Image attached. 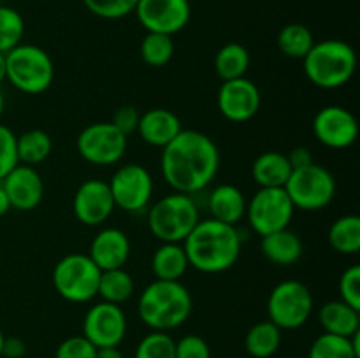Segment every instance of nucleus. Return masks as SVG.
Here are the masks:
<instances>
[{
	"label": "nucleus",
	"mask_w": 360,
	"mask_h": 358,
	"mask_svg": "<svg viewBox=\"0 0 360 358\" xmlns=\"http://www.w3.org/2000/svg\"><path fill=\"white\" fill-rule=\"evenodd\" d=\"M4 339H6V336H4V332L0 330V357H2V346H4Z\"/></svg>",
	"instance_id": "nucleus-48"
},
{
	"label": "nucleus",
	"mask_w": 360,
	"mask_h": 358,
	"mask_svg": "<svg viewBox=\"0 0 360 358\" xmlns=\"http://www.w3.org/2000/svg\"><path fill=\"white\" fill-rule=\"evenodd\" d=\"M250 69V51L243 44L229 42L214 55V72L221 81L245 77Z\"/></svg>",
	"instance_id": "nucleus-28"
},
{
	"label": "nucleus",
	"mask_w": 360,
	"mask_h": 358,
	"mask_svg": "<svg viewBox=\"0 0 360 358\" xmlns=\"http://www.w3.org/2000/svg\"><path fill=\"white\" fill-rule=\"evenodd\" d=\"M134 358H176V340L169 332H153L139 340Z\"/></svg>",
	"instance_id": "nucleus-35"
},
{
	"label": "nucleus",
	"mask_w": 360,
	"mask_h": 358,
	"mask_svg": "<svg viewBox=\"0 0 360 358\" xmlns=\"http://www.w3.org/2000/svg\"><path fill=\"white\" fill-rule=\"evenodd\" d=\"M88 256L101 270L123 269L130 258V239L116 227H105L94 235Z\"/></svg>",
	"instance_id": "nucleus-19"
},
{
	"label": "nucleus",
	"mask_w": 360,
	"mask_h": 358,
	"mask_svg": "<svg viewBox=\"0 0 360 358\" xmlns=\"http://www.w3.org/2000/svg\"><path fill=\"white\" fill-rule=\"evenodd\" d=\"M174 39L171 35L146 32L141 41V58L150 67H164L174 56Z\"/></svg>",
	"instance_id": "nucleus-33"
},
{
	"label": "nucleus",
	"mask_w": 360,
	"mask_h": 358,
	"mask_svg": "<svg viewBox=\"0 0 360 358\" xmlns=\"http://www.w3.org/2000/svg\"><path fill=\"white\" fill-rule=\"evenodd\" d=\"M139 0H83L84 7L102 20H122L136 11Z\"/></svg>",
	"instance_id": "nucleus-36"
},
{
	"label": "nucleus",
	"mask_w": 360,
	"mask_h": 358,
	"mask_svg": "<svg viewBox=\"0 0 360 358\" xmlns=\"http://www.w3.org/2000/svg\"><path fill=\"white\" fill-rule=\"evenodd\" d=\"M181 244L190 267L202 274H221L238 263L243 237L234 225L207 218L199 220Z\"/></svg>",
	"instance_id": "nucleus-2"
},
{
	"label": "nucleus",
	"mask_w": 360,
	"mask_h": 358,
	"mask_svg": "<svg viewBox=\"0 0 360 358\" xmlns=\"http://www.w3.org/2000/svg\"><path fill=\"white\" fill-rule=\"evenodd\" d=\"M0 185L6 190L11 209L28 213L41 206L42 197H44V181L35 167L18 164L0 181Z\"/></svg>",
	"instance_id": "nucleus-18"
},
{
	"label": "nucleus",
	"mask_w": 360,
	"mask_h": 358,
	"mask_svg": "<svg viewBox=\"0 0 360 358\" xmlns=\"http://www.w3.org/2000/svg\"><path fill=\"white\" fill-rule=\"evenodd\" d=\"M181 130V119L178 118V114L172 112L171 109L164 107L148 109L146 112L141 114L139 126H137V133L143 142L153 147H160V150H164L171 140H174Z\"/></svg>",
	"instance_id": "nucleus-20"
},
{
	"label": "nucleus",
	"mask_w": 360,
	"mask_h": 358,
	"mask_svg": "<svg viewBox=\"0 0 360 358\" xmlns=\"http://www.w3.org/2000/svg\"><path fill=\"white\" fill-rule=\"evenodd\" d=\"M160 171L174 192L193 195L206 190L220 171V150L207 133L181 130L162 150Z\"/></svg>",
	"instance_id": "nucleus-1"
},
{
	"label": "nucleus",
	"mask_w": 360,
	"mask_h": 358,
	"mask_svg": "<svg viewBox=\"0 0 360 358\" xmlns=\"http://www.w3.org/2000/svg\"><path fill=\"white\" fill-rule=\"evenodd\" d=\"M9 211H11V202H9V199H7L6 190H4L2 185H0V216L7 214Z\"/></svg>",
	"instance_id": "nucleus-45"
},
{
	"label": "nucleus",
	"mask_w": 360,
	"mask_h": 358,
	"mask_svg": "<svg viewBox=\"0 0 360 358\" xmlns=\"http://www.w3.org/2000/svg\"><path fill=\"white\" fill-rule=\"evenodd\" d=\"M0 6H2V0H0Z\"/></svg>",
	"instance_id": "nucleus-49"
},
{
	"label": "nucleus",
	"mask_w": 360,
	"mask_h": 358,
	"mask_svg": "<svg viewBox=\"0 0 360 358\" xmlns=\"http://www.w3.org/2000/svg\"><path fill=\"white\" fill-rule=\"evenodd\" d=\"M127 314L122 305L97 302L86 311L83 319V336L95 347H116L127 336Z\"/></svg>",
	"instance_id": "nucleus-14"
},
{
	"label": "nucleus",
	"mask_w": 360,
	"mask_h": 358,
	"mask_svg": "<svg viewBox=\"0 0 360 358\" xmlns=\"http://www.w3.org/2000/svg\"><path fill=\"white\" fill-rule=\"evenodd\" d=\"M287 157H288V161H290L292 168H301V167H306V165L313 164L311 151L304 146L294 147Z\"/></svg>",
	"instance_id": "nucleus-43"
},
{
	"label": "nucleus",
	"mask_w": 360,
	"mask_h": 358,
	"mask_svg": "<svg viewBox=\"0 0 360 358\" xmlns=\"http://www.w3.org/2000/svg\"><path fill=\"white\" fill-rule=\"evenodd\" d=\"M283 188L295 209L315 213L333 202L338 186L333 172L313 161L306 167L294 168Z\"/></svg>",
	"instance_id": "nucleus-8"
},
{
	"label": "nucleus",
	"mask_w": 360,
	"mask_h": 358,
	"mask_svg": "<svg viewBox=\"0 0 360 358\" xmlns=\"http://www.w3.org/2000/svg\"><path fill=\"white\" fill-rule=\"evenodd\" d=\"M260 251L267 262L280 267H290L301 260L304 244L299 234L290 228H283L260 237Z\"/></svg>",
	"instance_id": "nucleus-22"
},
{
	"label": "nucleus",
	"mask_w": 360,
	"mask_h": 358,
	"mask_svg": "<svg viewBox=\"0 0 360 358\" xmlns=\"http://www.w3.org/2000/svg\"><path fill=\"white\" fill-rule=\"evenodd\" d=\"M97 347L90 343L84 336L67 337L65 340L56 347L55 358H95Z\"/></svg>",
	"instance_id": "nucleus-39"
},
{
	"label": "nucleus",
	"mask_w": 360,
	"mask_h": 358,
	"mask_svg": "<svg viewBox=\"0 0 360 358\" xmlns=\"http://www.w3.org/2000/svg\"><path fill=\"white\" fill-rule=\"evenodd\" d=\"M27 353V344L20 337H6L2 346V357L6 358H23Z\"/></svg>",
	"instance_id": "nucleus-42"
},
{
	"label": "nucleus",
	"mask_w": 360,
	"mask_h": 358,
	"mask_svg": "<svg viewBox=\"0 0 360 358\" xmlns=\"http://www.w3.org/2000/svg\"><path fill=\"white\" fill-rule=\"evenodd\" d=\"M102 270L84 253H70L55 263L51 283L56 293L72 304H86L98 293Z\"/></svg>",
	"instance_id": "nucleus-7"
},
{
	"label": "nucleus",
	"mask_w": 360,
	"mask_h": 358,
	"mask_svg": "<svg viewBox=\"0 0 360 358\" xmlns=\"http://www.w3.org/2000/svg\"><path fill=\"white\" fill-rule=\"evenodd\" d=\"M308 358H360V332L352 337L323 332L313 340Z\"/></svg>",
	"instance_id": "nucleus-29"
},
{
	"label": "nucleus",
	"mask_w": 360,
	"mask_h": 358,
	"mask_svg": "<svg viewBox=\"0 0 360 358\" xmlns=\"http://www.w3.org/2000/svg\"><path fill=\"white\" fill-rule=\"evenodd\" d=\"M288 157L281 151H264L252 165V178L259 188H283L292 174Z\"/></svg>",
	"instance_id": "nucleus-23"
},
{
	"label": "nucleus",
	"mask_w": 360,
	"mask_h": 358,
	"mask_svg": "<svg viewBox=\"0 0 360 358\" xmlns=\"http://www.w3.org/2000/svg\"><path fill=\"white\" fill-rule=\"evenodd\" d=\"M308 81L322 90H338L352 81L357 70V53L341 39H323L302 58Z\"/></svg>",
	"instance_id": "nucleus-4"
},
{
	"label": "nucleus",
	"mask_w": 360,
	"mask_h": 358,
	"mask_svg": "<svg viewBox=\"0 0 360 358\" xmlns=\"http://www.w3.org/2000/svg\"><path fill=\"white\" fill-rule=\"evenodd\" d=\"M199 220V207L186 193H169L148 209V228L160 242H183Z\"/></svg>",
	"instance_id": "nucleus-5"
},
{
	"label": "nucleus",
	"mask_w": 360,
	"mask_h": 358,
	"mask_svg": "<svg viewBox=\"0 0 360 358\" xmlns=\"http://www.w3.org/2000/svg\"><path fill=\"white\" fill-rule=\"evenodd\" d=\"M338 290H340V300L360 311V265L355 263L343 270Z\"/></svg>",
	"instance_id": "nucleus-37"
},
{
	"label": "nucleus",
	"mask_w": 360,
	"mask_h": 358,
	"mask_svg": "<svg viewBox=\"0 0 360 358\" xmlns=\"http://www.w3.org/2000/svg\"><path fill=\"white\" fill-rule=\"evenodd\" d=\"M281 346V330L269 319L255 323L245 337V350L253 358H271Z\"/></svg>",
	"instance_id": "nucleus-30"
},
{
	"label": "nucleus",
	"mask_w": 360,
	"mask_h": 358,
	"mask_svg": "<svg viewBox=\"0 0 360 358\" xmlns=\"http://www.w3.org/2000/svg\"><path fill=\"white\" fill-rule=\"evenodd\" d=\"M108 185L115 206L130 214L148 209L155 190L150 171L139 164H125L118 167Z\"/></svg>",
	"instance_id": "nucleus-12"
},
{
	"label": "nucleus",
	"mask_w": 360,
	"mask_h": 358,
	"mask_svg": "<svg viewBox=\"0 0 360 358\" xmlns=\"http://www.w3.org/2000/svg\"><path fill=\"white\" fill-rule=\"evenodd\" d=\"M319 321L323 332L352 337L360 332V311L343 300H329L320 307Z\"/></svg>",
	"instance_id": "nucleus-24"
},
{
	"label": "nucleus",
	"mask_w": 360,
	"mask_h": 358,
	"mask_svg": "<svg viewBox=\"0 0 360 358\" xmlns=\"http://www.w3.org/2000/svg\"><path fill=\"white\" fill-rule=\"evenodd\" d=\"M20 164L16 151V133L0 123V181Z\"/></svg>",
	"instance_id": "nucleus-38"
},
{
	"label": "nucleus",
	"mask_w": 360,
	"mask_h": 358,
	"mask_svg": "<svg viewBox=\"0 0 360 358\" xmlns=\"http://www.w3.org/2000/svg\"><path fill=\"white\" fill-rule=\"evenodd\" d=\"M4 109H6V98H4V93L0 91V118L4 114Z\"/></svg>",
	"instance_id": "nucleus-47"
},
{
	"label": "nucleus",
	"mask_w": 360,
	"mask_h": 358,
	"mask_svg": "<svg viewBox=\"0 0 360 358\" xmlns=\"http://www.w3.org/2000/svg\"><path fill=\"white\" fill-rule=\"evenodd\" d=\"M295 207L285 188H259L246 204V214L252 230L264 237L290 227Z\"/></svg>",
	"instance_id": "nucleus-10"
},
{
	"label": "nucleus",
	"mask_w": 360,
	"mask_h": 358,
	"mask_svg": "<svg viewBox=\"0 0 360 358\" xmlns=\"http://www.w3.org/2000/svg\"><path fill=\"white\" fill-rule=\"evenodd\" d=\"M218 111L232 123H246L259 112L262 95L259 86L248 77L224 81L217 95Z\"/></svg>",
	"instance_id": "nucleus-16"
},
{
	"label": "nucleus",
	"mask_w": 360,
	"mask_h": 358,
	"mask_svg": "<svg viewBox=\"0 0 360 358\" xmlns=\"http://www.w3.org/2000/svg\"><path fill=\"white\" fill-rule=\"evenodd\" d=\"M313 307L311 290L302 281H281L267 297V319L280 330H297L311 318Z\"/></svg>",
	"instance_id": "nucleus-9"
},
{
	"label": "nucleus",
	"mask_w": 360,
	"mask_h": 358,
	"mask_svg": "<svg viewBox=\"0 0 360 358\" xmlns=\"http://www.w3.org/2000/svg\"><path fill=\"white\" fill-rule=\"evenodd\" d=\"M134 13L146 32L174 37L190 23L192 6L190 0H139Z\"/></svg>",
	"instance_id": "nucleus-13"
},
{
	"label": "nucleus",
	"mask_w": 360,
	"mask_h": 358,
	"mask_svg": "<svg viewBox=\"0 0 360 358\" xmlns=\"http://www.w3.org/2000/svg\"><path fill=\"white\" fill-rule=\"evenodd\" d=\"M6 79V55L0 53V83Z\"/></svg>",
	"instance_id": "nucleus-46"
},
{
	"label": "nucleus",
	"mask_w": 360,
	"mask_h": 358,
	"mask_svg": "<svg viewBox=\"0 0 360 358\" xmlns=\"http://www.w3.org/2000/svg\"><path fill=\"white\" fill-rule=\"evenodd\" d=\"M193 298L181 281L153 279L137 298V314L153 332H171L190 318Z\"/></svg>",
	"instance_id": "nucleus-3"
},
{
	"label": "nucleus",
	"mask_w": 360,
	"mask_h": 358,
	"mask_svg": "<svg viewBox=\"0 0 360 358\" xmlns=\"http://www.w3.org/2000/svg\"><path fill=\"white\" fill-rule=\"evenodd\" d=\"M176 358H211L210 344L195 333L176 340Z\"/></svg>",
	"instance_id": "nucleus-40"
},
{
	"label": "nucleus",
	"mask_w": 360,
	"mask_h": 358,
	"mask_svg": "<svg viewBox=\"0 0 360 358\" xmlns=\"http://www.w3.org/2000/svg\"><path fill=\"white\" fill-rule=\"evenodd\" d=\"M276 44L281 55H285L287 58L302 60L315 44V37L306 25L290 23L281 28Z\"/></svg>",
	"instance_id": "nucleus-32"
},
{
	"label": "nucleus",
	"mask_w": 360,
	"mask_h": 358,
	"mask_svg": "<svg viewBox=\"0 0 360 358\" xmlns=\"http://www.w3.org/2000/svg\"><path fill=\"white\" fill-rule=\"evenodd\" d=\"M129 137L111 121H97L84 126L76 139V147L84 161L97 167L115 165L125 157Z\"/></svg>",
	"instance_id": "nucleus-11"
},
{
	"label": "nucleus",
	"mask_w": 360,
	"mask_h": 358,
	"mask_svg": "<svg viewBox=\"0 0 360 358\" xmlns=\"http://www.w3.org/2000/svg\"><path fill=\"white\" fill-rule=\"evenodd\" d=\"M245 193L234 185H218L207 195V209L213 220L221 221L227 225H238L246 214Z\"/></svg>",
	"instance_id": "nucleus-21"
},
{
	"label": "nucleus",
	"mask_w": 360,
	"mask_h": 358,
	"mask_svg": "<svg viewBox=\"0 0 360 358\" xmlns=\"http://www.w3.org/2000/svg\"><path fill=\"white\" fill-rule=\"evenodd\" d=\"M139 118H141L139 111H137L134 105H122V107L116 109V112L112 114L111 123L120 130V132L125 133V135L129 137L137 132Z\"/></svg>",
	"instance_id": "nucleus-41"
},
{
	"label": "nucleus",
	"mask_w": 360,
	"mask_h": 358,
	"mask_svg": "<svg viewBox=\"0 0 360 358\" xmlns=\"http://www.w3.org/2000/svg\"><path fill=\"white\" fill-rule=\"evenodd\" d=\"M116 209L111 190L104 179H86L77 186L72 199V213L79 223L98 227L111 218Z\"/></svg>",
	"instance_id": "nucleus-17"
},
{
	"label": "nucleus",
	"mask_w": 360,
	"mask_h": 358,
	"mask_svg": "<svg viewBox=\"0 0 360 358\" xmlns=\"http://www.w3.org/2000/svg\"><path fill=\"white\" fill-rule=\"evenodd\" d=\"M6 79L25 95H41L51 88L55 63L42 48L20 44L6 53Z\"/></svg>",
	"instance_id": "nucleus-6"
},
{
	"label": "nucleus",
	"mask_w": 360,
	"mask_h": 358,
	"mask_svg": "<svg viewBox=\"0 0 360 358\" xmlns=\"http://www.w3.org/2000/svg\"><path fill=\"white\" fill-rule=\"evenodd\" d=\"M25 35V20L16 9L0 6V53L6 55L21 44Z\"/></svg>",
	"instance_id": "nucleus-34"
},
{
	"label": "nucleus",
	"mask_w": 360,
	"mask_h": 358,
	"mask_svg": "<svg viewBox=\"0 0 360 358\" xmlns=\"http://www.w3.org/2000/svg\"><path fill=\"white\" fill-rule=\"evenodd\" d=\"M95 358H125L123 353L120 351V347H98L97 357Z\"/></svg>",
	"instance_id": "nucleus-44"
},
{
	"label": "nucleus",
	"mask_w": 360,
	"mask_h": 358,
	"mask_svg": "<svg viewBox=\"0 0 360 358\" xmlns=\"http://www.w3.org/2000/svg\"><path fill=\"white\" fill-rule=\"evenodd\" d=\"M136 293V281L129 270L112 269L102 270L101 281H98V297L109 304L122 305L134 297Z\"/></svg>",
	"instance_id": "nucleus-27"
},
{
	"label": "nucleus",
	"mask_w": 360,
	"mask_h": 358,
	"mask_svg": "<svg viewBox=\"0 0 360 358\" xmlns=\"http://www.w3.org/2000/svg\"><path fill=\"white\" fill-rule=\"evenodd\" d=\"M313 135L329 150H348L359 137V123L354 112L343 105H326L315 114Z\"/></svg>",
	"instance_id": "nucleus-15"
},
{
	"label": "nucleus",
	"mask_w": 360,
	"mask_h": 358,
	"mask_svg": "<svg viewBox=\"0 0 360 358\" xmlns=\"http://www.w3.org/2000/svg\"><path fill=\"white\" fill-rule=\"evenodd\" d=\"M327 241L340 255H357L360 251V216L345 214L338 218L329 227Z\"/></svg>",
	"instance_id": "nucleus-26"
},
{
	"label": "nucleus",
	"mask_w": 360,
	"mask_h": 358,
	"mask_svg": "<svg viewBox=\"0 0 360 358\" xmlns=\"http://www.w3.org/2000/svg\"><path fill=\"white\" fill-rule=\"evenodd\" d=\"M16 151L20 164L35 167V165L42 164L51 154L53 140L49 133L44 132V130H27L21 135H16Z\"/></svg>",
	"instance_id": "nucleus-31"
},
{
	"label": "nucleus",
	"mask_w": 360,
	"mask_h": 358,
	"mask_svg": "<svg viewBox=\"0 0 360 358\" xmlns=\"http://www.w3.org/2000/svg\"><path fill=\"white\" fill-rule=\"evenodd\" d=\"M190 263L181 242H162L151 256V272L155 279L181 281Z\"/></svg>",
	"instance_id": "nucleus-25"
}]
</instances>
